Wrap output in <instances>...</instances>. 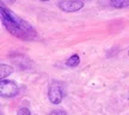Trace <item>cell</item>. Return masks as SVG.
<instances>
[{
    "label": "cell",
    "mask_w": 129,
    "mask_h": 115,
    "mask_svg": "<svg viewBox=\"0 0 129 115\" xmlns=\"http://www.w3.org/2000/svg\"><path fill=\"white\" fill-rule=\"evenodd\" d=\"M0 11H1L3 24L12 36L19 38V39H23V40H34L37 38L36 30L26 20H24L19 16L14 14L11 10L5 7L3 4H1Z\"/></svg>",
    "instance_id": "6da1fadb"
},
{
    "label": "cell",
    "mask_w": 129,
    "mask_h": 115,
    "mask_svg": "<svg viewBox=\"0 0 129 115\" xmlns=\"http://www.w3.org/2000/svg\"><path fill=\"white\" fill-rule=\"evenodd\" d=\"M19 92V88L16 84V82L10 81V80H4L0 81V95L1 97L10 98V97L17 96Z\"/></svg>",
    "instance_id": "7a4b0ae2"
},
{
    "label": "cell",
    "mask_w": 129,
    "mask_h": 115,
    "mask_svg": "<svg viewBox=\"0 0 129 115\" xmlns=\"http://www.w3.org/2000/svg\"><path fill=\"white\" fill-rule=\"evenodd\" d=\"M59 8L62 10L63 12H78L79 10H81L84 7V2L83 1H79V0H63L59 2Z\"/></svg>",
    "instance_id": "3957f363"
},
{
    "label": "cell",
    "mask_w": 129,
    "mask_h": 115,
    "mask_svg": "<svg viewBox=\"0 0 129 115\" xmlns=\"http://www.w3.org/2000/svg\"><path fill=\"white\" fill-rule=\"evenodd\" d=\"M48 97H49V101L54 104H59L62 102L63 100V92H62V88L57 84H51L49 89H48Z\"/></svg>",
    "instance_id": "277c9868"
},
{
    "label": "cell",
    "mask_w": 129,
    "mask_h": 115,
    "mask_svg": "<svg viewBox=\"0 0 129 115\" xmlns=\"http://www.w3.org/2000/svg\"><path fill=\"white\" fill-rule=\"evenodd\" d=\"M12 72H13V69H12L11 65H7V64L0 65V80H1V81L6 80Z\"/></svg>",
    "instance_id": "5b68a950"
},
{
    "label": "cell",
    "mask_w": 129,
    "mask_h": 115,
    "mask_svg": "<svg viewBox=\"0 0 129 115\" xmlns=\"http://www.w3.org/2000/svg\"><path fill=\"white\" fill-rule=\"evenodd\" d=\"M79 63H80V58H79L78 55H73L71 56L68 60H67V62H66V65L67 66H69V68H75V66H78Z\"/></svg>",
    "instance_id": "8992f818"
},
{
    "label": "cell",
    "mask_w": 129,
    "mask_h": 115,
    "mask_svg": "<svg viewBox=\"0 0 129 115\" xmlns=\"http://www.w3.org/2000/svg\"><path fill=\"white\" fill-rule=\"evenodd\" d=\"M111 5L115 8H124L129 6V0H111Z\"/></svg>",
    "instance_id": "52a82bcc"
},
{
    "label": "cell",
    "mask_w": 129,
    "mask_h": 115,
    "mask_svg": "<svg viewBox=\"0 0 129 115\" xmlns=\"http://www.w3.org/2000/svg\"><path fill=\"white\" fill-rule=\"evenodd\" d=\"M17 115H31V113H30V110H29L26 107H22V108L18 110Z\"/></svg>",
    "instance_id": "ba28073f"
},
{
    "label": "cell",
    "mask_w": 129,
    "mask_h": 115,
    "mask_svg": "<svg viewBox=\"0 0 129 115\" xmlns=\"http://www.w3.org/2000/svg\"><path fill=\"white\" fill-rule=\"evenodd\" d=\"M49 115H67V114H66V112H63L62 109H55V110L50 112Z\"/></svg>",
    "instance_id": "9c48e42d"
},
{
    "label": "cell",
    "mask_w": 129,
    "mask_h": 115,
    "mask_svg": "<svg viewBox=\"0 0 129 115\" xmlns=\"http://www.w3.org/2000/svg\"><path fill=\"white\" fill-rule=\"evenodd\" d=\"M79 1H83V2H84V1H87V0H79Z\"/></svg>",
    "instance_id": "30bf717a"
},
{
    "label": "cell",
    "mask_w": 129,
    "mask_h": 115,
    "mask_svg": "<svg viewBox=\"0 0 129 115\" xmlns=\"http://www.w3.org/2000/svg\"><path fill=\"white\" fill-rule=\"evenodd\" d=\"M41 1H49V0H41Z\"/></svg>",
    "instance_id": "8fae6325"
},
{
    "label": "cell",
    "mask_w": 129,
    "mask_h": 115,
    "mask_svg": "<svg viewBox=\"0 0 129 115\" xmlns=\"http://www.w3.org/2000/svg\"><path fill=\"white\" fill-rule=\"evenodd\" d=\"M128 56H129V50H128Z\"/></svg>",
    "instance_id": "7c38bea8"
},
{
    "label": "cell",
    "mask_w": 129,
    "mask_h": 115,
    "mask_svg": "<svg viewBox=\"0 0 129 115\" xmlns=\"http://www.w3.org/2000/svg\"><path fill=\"white\" fill-rule=\"evenodd\" d=\"M1 115H3V114H1Z\"/></svg>",
    "instance_id": "4fadbf2b"
}]
</instances>
